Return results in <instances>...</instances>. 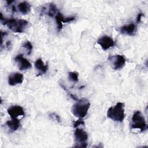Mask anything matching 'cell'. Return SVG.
<instances>
[{
    "instance_id": "cell-20",
    "label": "cell",
    "mask_w": 148,
    "mask_h": 148,
    "mask_svg": "<svg viewBox=\"0 0 148 148\" xmlns=\"http://www.w3.org/2000/svg\"><path fill=\"white\" fill-rule=\"evenodd\" d=\"M84 125V121L82 119H79L75 121L73 123V126L74 128H76L79 125Z\"/></svg>"
},
{
    "instance_id": "cell-18",
    "label": "cell",
    "mask_w": 148,
    "mask_h": 148,
    "mask_svg": "<svg viewBox=\"0 0 148 148\" xmlns=\"http://www.w3.org/2000/svg\"><path fill=\"white\" fill-rule=\"evenodd\" d=\"M23 47L26 49V50H27L28 54L29 55L31 53L32 50V45L29 40H27L26 42H25L23 45Z\"/></svg>"
},
{
    "instance_id": "cell-3",
    "label": "cell",
    "mask_w": 148,
    "mask_h": 148,
    "mask_svg": "<svg viewBox=\"0 0 148 148\" xmlns=\"http://www.w3.org/2000/svg\"><path fill=\"white\" fill-rule=\"evenodd\" d=\"M90 107L89 101L86 99H82L78 100V102L72 106L71 112L75 116L83 119L87 115Z\"/></svg>"
},
{
    "instance_id": "cell-4",
    "label": "cell",
    "mask_w": 148,
    "mask_h": 148,
    "mask_svg": "<svg viewBox=\"0 0 148 148\" xmlns=\"http://www.w3.org/2000/svg\"><path fill=\"white\" fill-rule=\"evenodd\" d=\"M131 128L132 129H138L140 131H144L147 129V125L145 119L139 110L134 113L131 119Z\"/></svg>"
},
{
    "instance_id": "cell-16",
    "label": "cell",
    "mask_w": 148,
    "mask_h": 148,
    "mask_svg": "<svg viewBox=\"0 0 148 148\" xmlns=\"http://www.w3.org/2000/svg\"><path fill=\"white\" fill-rule=\"evenodd\" d=\"M57 7L55 5V4L51 3L49 5V10H48V15L50 17H53L57 13Z\"/></svg>"
},
{
    "instance_id": "cell-7",
    "label": "cell",
    "mask_w": 148,
    "mask_h": 148,
    "mask_svg": "<svg viewBox=\"0 0 148 148\" xmlns=\"http://www.w3.org/2000/svg\"><path fill=\"white\" fill-rule=\"evenodd\" d=\"M97 43L100 45L103 50H106L114 46L115 43L113 39L108 35H104L99 38L97 40Z\"/></svg>"
},
{
    "instance_id": "cell-12",
    "label": "cell",
    "mask_w": 148,
    "mask_h": 148,
    "mask_svg": "<svg viewBox=\"0 0 148 148\" xmlns=\"http://www.w3.org/2000/svg\"><path fill=\"white\" fill-rule=\"evenodd\" d=\"M35 67L38 71L37 76L46 73L48 69L47 65H45L41 58H38L36 60L35 62Z\"/></svg>"
},
{
    "instance_id": "cell-10",
    "label": "cell",
    "mask_w": 148,
    "mask_h": 148,
    "mask_svg": "<svg viewBox=\"0 0 148 148\" xmlns=\"http://www.w3.org/2000/svg\"><path fill=\"white\" fill-rule=\"evenodd\" d=\"M24 76L19 72H14L10 74L8 77V84L10 86H15L21 84L23 82Z\"/></svg>"
},
{
    "instance_id": "cell-9",
    "label": "cell",
    "mask_w": 148,
    "mask_h": 148,
    "mask_svg": "<svg viewBox=\"0 0 148 148\" xmlns=\"http://www.w3.org/2000/svg\"><path fill=\"white\" fill-rule=\"evenodd\" d=\"M8 113L12 119H17L19 116L24 117L25 115L24 109L19 105L12 106L8 109Z\"/></svg>"
},
{
    "instance_id": "cell-17",
    "label": "cell",
    "mask_w": 148,
    "mask_h": 148,
    "mask_svg": "<svg viewBox=\"0 0 148 148\" xmlns=\"http://www.w3.org/2000/svg\"><path fill=\"white\" fill-rule=\"evenodd\" d=\"M79 74L76 72H69L68 73V78L69 79L73 82H76L79 80L78 79Z\"/></svg>"
},
{
    "instance_id": "cell-8",
    "label": "cell",
    "mask_w": 148,
    "mask_h": 148,
    "mask_svg": "<svg viewBox=\"0 0 148 148\" xmlns=\"http://www.w3.org/2000/svg\"><path fill=\"white\" fill-rule=\"evenodd\" d=\"M14 61L17 62L18 69L21 71L29 69L32 67V65L29 61L25 58L22 54L17 55L14 58Z\"/></svg>"
},
{
    "instance_id": "cell-13",
    "label": "cell",
    "mask_w": 148,
    "mask_h": 148,
    "mask_svg": "<svg viewBox=\"0 0 148 148\" xmlns=\"http://www.w3.org/2000/svg\"><path fill=\"white\" fill-rule=\"evenodd\" d=\"M6 124L7 127H8V128L9 129L10 132L16 131L20 127V120L17 118L12 119V120H8L6 123Z\"/></svg>"
},
{
    "instance_id": "cell-5",
    "label": "cell",
    "mask_w": 148,
    "mask_h": 148,
    "mask_svg": "<svg viewBox=\"0 0 148 148\" xmlns=\"http://www.w3.org/2000/svg\"><path fill=\"white\" fill-rule=\"evenodd\" d=\"M74 136L76 145L75 147H86L88 134L82 128H76L74 132Z\"/></svg>"
},
{
    "instance_id": "cell-1",
    "label": "cell",
    "mask_w": 148,
    "mask_h": 148,
    "mask_svg": "<svg viewBox=\"0 0 148 148\" xmlns=\"http://www.w3.org/2000/svg\"><path fill=\"white\" fill-rule=\"evenodd\" d=\"M1 21L3 25H6L10 29L16 33L23 32L28 24V22L24 19L3 18L2 13H1Z\"/></svg>"
},
{
    "instance_id": "cell-14",
    "label": "cell",
    "mask_w": 148,
    "mask_h": 148,
    "mask_svg": "<svg viewBox=\"0 0 148 148\" xmlns=\"http://www.w3.org/2000/svg\"><path fill=\"white\" fill-rule=\"evenodd\" d=\"M18 9L23 14H28L31 10V5L27 1H23L18 3Z\"/></svg>"
},
{
    "instance_id": "cell-15",
    "label": "cell",
    "mask_w": 148,
    "mask_h": 148,
    "mask_svg": "<svg viewBox=\"0 0 148 148\" xmlns=\"http://www.w3.org/2000/svg\"><path fill=\"white\" fill-rule=\"evenodd\" d=\"M62 16V14L61 12H58L55 17V19H56V23L57 25V29H58V31L61 30V29L62 28V26H63L62 22L61 21Z\"/></svg>"
},
{
    "instance_id": "cell-21",
    "label": "cell",
    "mask_w": 148,
    "mask_h": 148,
    "mask_svg": "<svg viewBox=\"0 0 148 148\" xmlns=\"http://www.w3.org/2000/svg\"><path fill=\"white\" fill-rule=\"evenodd\" d=\"M50 117L51 119L54 120H56L58 122H60V118L59 117L58 115H57V114H56L55 113H51L50 114Z\"/></svg>"
},
{
    "instance_id": "cell-11",
    "label": "cell",
    "mask_w": 148,
    "mask_h": 148,
    "mask_svg": "<svg viewBox=\"0 0 148 148\" xmlns=\"http://www.w3.org/2000/svg\"><path fill=\"white\" fill-rule=\"evenodd\" d=\"M136 31V26L134 23H130L124 25L120 28V32L123 34H126L133 36L135 34Z\"/></svg>"
},
{
    "instance_id": "cell-19",
    "label": "cell",
    "mask_w": 148,
    "mask_h": 148,
    "mask_svg": "<svg viewBox=\"0 0 148 148\" xmlns=\"http://www.w3.org/2000/svg\"><path fill=\"white\" fill-rule=\"evenodd\" d=\"M75 18V16H72V17H64V16L62 15L61 17V21L62 23H69L72 21H73Z\"/></svg>"
},
{
    "instance_id": "cell-23",
    "label": "cell",
    "mask_w": 148,
    "mask_h": 148,
    "mask_svg": "<svg viewBox=\"0 0 148 148\" xmlns=\"http://www.w3.org/2000/svg\"><path fill=\"white\" fill-rule=\"evenodd\" d=\"M13 2H14V1H7L6 2L8 3V5H10L12 3H13Z\"/></svg>"
},
{
    "instance_id": "cell-2",
    "label": "cell",
    "mask_w": 148,
    "mask_h": 148,
    "mask_svg": "<svg viewBox=\"0 0 148 148\" xmlns=\"http://www.w3.org/2000/svg\"><path fill=\"white\" fill-rule=\"evenodd\" d=\"M107 117L114 121L123 122L125 118L124 104L121 102L110 107L107 111Z\"/></svg>"
},
{
    "instance_id": "cell-6",
    "label": "cell",
    "mask_w": 148,
    "mask_h": 148,
    "mask_svg": "<svg viewBox=\"0 0 148 148\" xmlns=\"http://www.w3.org/2000/svg\"><path fill=\"white\" fill-rule=\"evenodd\" d=\"M109 60L112 64V67L114 70H120L122 69L125 65V58L123 55H114L109 56Z\"/></svg>"
},
{
    "instance_id": "cell-22",
    "label": "cell",
    "mask_w": 148,
    "mask_h": 148,
    "mask_svg": "<svg viewBox=\"0 0 148 148\" xmlns=\"http://www.w3.org/2000/svg\"><path fill=\"white\" fill-rule=\"evenodd\" d=\"M143 16V14L142 13H139L136 18V23H139L141 21V18Z\"/></svg>"
}]
</instances>
